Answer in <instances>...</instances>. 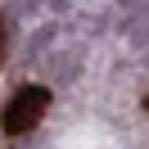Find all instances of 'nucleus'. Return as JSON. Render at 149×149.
I'll return each instance as SVG.
<instances>
[{"label": "nucleus", "instance_id": "nucleus-1", "mask_svg": "<svg viewBox=\"0 0 149 149\" xmlns=\"http://www.w3.org/2000/svg\"><path fill=\"white\" fill-rule=\"evenodd\" d=\"M45 109H50V91L45 86H23V91H14V100L5 104V131L9 136H23V131H32L41 118H45Z\"/></svg>", "mask_w": 149, "mask_h": 149}, {"label": "nucleus", "instance_id": "nucleus-2", "mask_svg": "<svg viewBox=\"0 0 149 149\" xmlns=\"http://www.w3.org/2000/svg\"><path fill=\"white\" fill-rule=\"evenodd\" d=\"M0 54H5V23H0Z\"/></svg>", "mask_w": 149, "mask_h": 149}, {"label": "nucleus", "instance_id": "nucleus-3", "mask_svg": "<svg viewBox=\"0 0 149 149\" xmlns=\"http://www.w3.org/2000/svg\"><path fill=\"white\" fill-rule=\"evenodd\" d=\"M145 113H149V100H145Z\"/></svg>", "mask_w": 149, "mask_h": 149}]
</instances>
